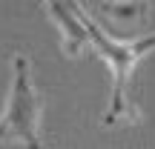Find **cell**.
Here are the masks:
<instances>
[{
  "label": "cell",
  "mask_w": 155,
  "mask_h": 149,
  "mask_svg": "<svg viewBox=\"0 0 155 149\" xmlns=\"http://www.w3.org/2000/svg\"><path fill=\"white\" fill-rule=\"evenodd\" d=\"M78 17H81L83 29H86L89 46H92V49L106 60V66L112 69L109 106H106L101 123H104L106 129H112V126H127V123L138 121V118H141V109L129 100L127 86H129V77H132L135 63H138L141 57H147L155 49V34H147V37H141V40H129V43H118V40H112L109 34H106L104 29L86 15V9H81V6H78Z\"/></svg>",
  "instance_id": "obj_1"
},
{
  "label": "cell",
  "mask_w": 155,
  "mask_h": 149,
  "mask_svg": "<svg viewBox=\"0 0 155 149\" xmlns=\"http://www.w3.org/2000/svg\"><path fill=\"white\" fill-rule=\"evenodd\" d=\"M40 115H43V100L32 80V63L23 52H15L9 95L0 115V144L40 149Z\"/></svg>",
  "instance_id": "obj_2"
},
{
  "label": "cell",
  "mask_w": 155,
  "mask_h": 149,
  "mask_svg": "<svg viewBox=\"0 0 155 149\" xmlns=\"http://www.w3.org/2000/svg\"><path fill=\"white\" fill-rule=\"evenodd\" d=\"M46 11H49L52 23L61 32V49L66 57H78L83 49L89 46L86 29H83L81 17H78V6L75 0H43Z\"/></svg>",
  "instance_id": "obj_3"
},
{
  "label": "cell",
  "mask_w": 155,
  "mask_h": 149,
  "mask_svg": "<svg viewBox=\"0 0 155 149\" xmlns=\"http://www.w3.org/2000/svg\"><path fill=\"white\" fill-rule=\"evenodd\" d=\"M98 9L104 11V17L115 23H124V26H132V23H141L150 11V3L147 0H98Z\"/></svg>",
  "instance_id": "obj_4"
},
{
  "label": "cell",
  "mask_w": 155,
  "mask_h": 149,
  "mask_svg": "<svg viewBox=\"0 0 155 149\" xmlns=\"http://www.w3.org/2000/svg\"><path fill=\"white\" fill-rule=\"evenodd\" d=\"M75 3H78V0H75Z\"/></svg>",
  "instance_id": "obj_5"
}]
</instances>
